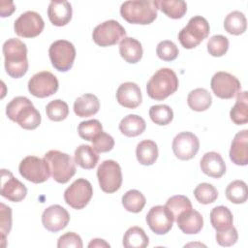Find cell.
<instances>
[{
  "label": "cell",
  "instance_id": "cell-1",
  "mask_svg": "<svg viewBox=\"0 0 248 248\" xmlns=\"http://www.w3.org/2000/svg\"><path fill=\"white\" fill-rule=\"evenodd\" d=\"M5 69L7 74L14 78L23 77L28 71L27 47L19 39H8L3 45Z\"/></svg>",
  "mask_w": 248,
  "mask_h": 248
},
{
  "label": "cell",
  "instance_id": "cell-2",
  "mask_svg": "<svg viewBox=\"0 0 248 248\" xmlns=\"http://www.w3.org/2000/svg\"><path fill=\"white\" fill-rule=\"evenodd\" d=\"M6 114L10 120L26 130H34L41 124L40 112L24 96L14 98L6 107Z\"/></svg>",
  "mask_w": 248,
  "mask_h": 248
},
{
  "label": "cell",
  "instance_id": "cell-3",
  "mask_svg": "<svg viewBox=\"0 0 248 248\" xmlns=\"http://www.w3.org/2000/svg\"><path fill=\"white\" fill-rule=\"evenodd\" d=\"M158 13L155 0L125 1L120 7L121 16L129 23L146 25L152 23Z\"/></svg>",
  "mask_w": 248,
  "mask_h": 248
},
{
  "label": "cell",
  "instance_id": "cell-4",
  "mask_svg": "<svg viewBox=\"0 0 248 248\" xmlns=\"http://www.w3.org/2000/svg\"><path fill=\"white\" fill-rule=\"evenodd\" d=\"M178 88V78L170 68L159 69L146 84L147 95L156 101H162Z\"/></svg>",
  "mask_w": 248,
  "mask_h": 248
},
{
  "label": "cell",
  "instance_id": "cell-5",
  "mask_svg": "<svg viewBox=\"0 0 248 248\" xmlns=\"http://www.w3.org/2000/svg\"><path fill=\"white\" fill-rule=\"evenodd\" d=\"M52 178L61 184L67 183L76 173V162L67 153L49 150L44 156Z\"/></svg>",
  "mask_w": 248,
  "mask_h": 248
},
{
  "label": "cell",
  "instance_id": "cell-6",
  "mask_svg": "<svg viewBox=\"0 0 248 248\" xmlns=\"http://www.w3.org/2000/svg\"><path fill=\"white\" fill-rule=\"evenodd\" d=\"M209 32L210 27L207 20L201 16H195L191 17L188 24L180 30L178 40L184 48L191 49L198 46L202 41L206 39Z\"/></svg>",
  "mask_w": 248,
  "mask_h": 248
},
{
  "label": "cell",
  "instance_id": "cell-7",
  "mask_svg": "<svg viewBox=\"0 0 248 248\" xmlns=\"http://www.w3.org/2000/svg\"><path fill=\"white\" fill-rule=\"evenodd\" d=\"M52 66L59 72H67L73 67L76 58V48L72 43L66 40L53 42L48 49Z\"/></svg>",
  "mask_w": 248,
  "mask_h": 248
},
{
  "label": "cell",
  "instance_id": "cell-8",
  "mask_svg": "<svg viewBox=\"0 0 248 248\" xmlns=\"http://www.w3.org/2000/svg\"><path fill=\"white\" fill-rule=\"evenodd\" d=\"M97 177L101 189L105 193L118 191L122 184V172L119 164L113 160H106L97 170Z\"/></svg>",
  "mask_w": 248,
  "mask_h": 248
},
{
  "label": "cell",
  "instance_id": "cell-9",
  "mask_svg": "<svg viewBox=\"0 0 248 248\" xmlns=\"http://www.w3.org/2000/svg\"><path fill=\"white\" fill-rule=\"evenodd\" d=\"M126 37L124 27L116 20L109 19L97 25L92 33L93 41L100 46L116 45Z\"/></svg>",
  "mask_w": 248,
  "mask_h": 248
},
{
  "label": "cell",
  "instance_id": "cell-10",
  "mask_svg": "<svg viewBox=\"0 0 248 248\" xmlns=\"http://www.w3.org/2000/svg\"><path fill=\"white\" fill-rule=\"evenodd\" d=\"M93 196L91 183L84 179L75 180L64 192L65 202L74 209H82L90 202Z\"/></svg>",
  "mask_w": 248,
  "mask_h": 248
},
{
  "label": "cell",
  "instance_id": "cell-11",
  "mask_svg": "<svg viewBox=\"0 0 248 248\" xmlns=\"http://www.w3.org/2000/svg\"><path fill=\"white\" fill-rule=\"evenodd\" d=\"M18 170L20 175L33 183H43L50 175L49 168L45 161L36 156H27L19 163Z\"/></svg>",
  "mask_w": 248,
  "mask_h": 248
},
{
  "label": "cell",
  "instance_id": "cell-12",
  "mask_svg": "<svg viewBox=\"0 0 248 248\" xmlns=\"http://www.w3.org/2000/svg\"><path fill=\"white\" fill-rule=\"evenodd\" d=\"M59 83L57 78L48 71L35 74L28 81L29 92L37 98H46L58 90Z\"/></svg>",
  "mask_w": 248,
  "mask_h": 248
},
{
  "label": "cell",
  "instance_id": "cell-13",
  "mask_svg": "<svg viewBox=\"0 0 248 248\" xmlns=\"http://www.w3.org/2000/svg\"><path fill=\"white\" fill-rule=\"evenodd\" d=\"M210 86L220 99H232L241 90L240 81L234 76L227 72H217L211 78Z\"/></svg>",
  "mask_w": 248,
  "mask_h": 248
},
{
  "label": "cell",
  "instance_id": "cell-14",
  "mask_svg": "<svg viewBox=\"0 0 248 248\" xmlns=\"http://www.w3.org/2000/svg\"><path fill=\"white\" fill-rule=\"evenodd\" d=\"M45 22L42 16L34 12L27 11L21 14L14 23V29L17 36L23 38H34L42 33Z\"/></svg>",
  "mask_w": 248,
  "mask_h": 248
},
{
  "label": "cell",
  "instance_id": "cell-15",
  "mask_svg": "<svg viewBox=\"0 0 248 248\" xmlns=\"http://www.w3.org/2000/svg\"><path fill=\"white\" fill-rule=\"evenodd\" d=\"M174 217L166 205H156L150 208L146 215V223L156 234H166L170 231Z\"/></svg>",
  "mask_w": 248,
  "mask_h": 248
},
{
  "label": "cell",
  "instance_id": "cell-16",
  "mask_svg": "<svg viewBox=\"0 0 248 248\" xmlns=\"http://www.w3.org/2000/svg\"><path fill=\"white\" fill-rule=\"evenodd\" d=\"M200 148V140L191 132H181L172 140V151L174 155L183 161L190 160L196 156Z\"/></svg>",
  "mask_w": 248,
  "mask_h": 248
},
{
  "label": "cell",
  "instance_id": "cell-17",
  "mask_svg": "<svg viewBox=\"0 0 248 248\" xmlns=\"http://www.w3.org/2000/svg\"><path fill=\"white\" fill-rule=\"evenodd\" d=\"M27 195L26 186L5 169L1 170V196L13 202H21Z\"/></svg>",
  "mask_w": 248,
  "mask_h": 248
},
{
  "label": "cell",
  "instance_id": "cell-18",
  "mask_svg": "<svg viewBox=\"0 0 248 248\" xmlns=\"http://www.w3.org/2000/svg\"><path fill=\"white\" fill-rule=\"evenodd\" d=\"M70 221L69 212L59 204H53L44 210L42 223L45 229L51 232H57L68 225Z\"/></svg>",
  "mask_w": 248,
  "mask_h": 248
},
{
  "label": "cell",
  "instance_id": "cell-19",
  "mask_svg": "<svg viewBox=\"0 0 248 248\" xmlns=\"http://www.w3.org/2000/svg\"><path fill=\"white\" fill-rule=\"evenodd\" d=\"M117 102L124 108H136L142 101V96L139 85L135 82H124L120 84L116 91Z\"/></svg>",
  "mask_w": 248,
  "mask_h": 248
},
{
  "label": "cell",
  "instance_id": "cell-20",
  "mask_svg": "<svg viewBox=\"0 0 248 248\" xmlns=\"http://www.w3.org/2000/svg\"><path fill=\"white\" fill-rule=\"evenodd\" d=\"M230 159L237 166L248 164V130H242L234 136L230 149Z\"/></svg>",
  "mask_w": 248,
  "mask_h": 248
},
{
  "label": "cell",
  "instance_id": "cell-21",
  "mask_svg": "<svg viewBox=\"0 0 248 248\" xmlns=\"http://www.w3.org/2000/svg\"><path fill=\"white\" fill-rule=\"evenodd\" d=\"M202 172L212 178H220L226 172V164L222 156L215 151L205 153L200 162Z\"/></svg>",
  "mask_w": 248,
  "mask_h": 248
},
{
  "label": "cell",
  "instance_id": "cell-22",
  "mask_svg": "<svg viewBox=\"0 0 248 248\" xmlns=\"http://www.w3.org/2000/svg\"><path fill=\"white\" fill-rule=\"evenodd\" d=\"M175 221L178 228L186 234L198 233L202 231L203 226V218L202 214L193 208L181 212L175 218Z\"/></svg>",
  "mask_w": 248,
  "mask_h": 248
},
{
  "label": "cell",
  "instance_id": "cell-23",
  "mask_svg": "<svg viewBox=\"0 0 248 248\" xmlns=\"http://www.w3.org/2000/svg\"><path fill=\"white\" fill-rule=\"evenodd\" d=\"M72 6L68 1H51L47 8V16L55 26H64L72 18Z\"/></svg>",
  "mask_w": 248,
  "mask_h": 248
},
{
  "label": "cell",
  "instance_id": "cell-24",
  "mask_svg": "<svg viewBox=\"0 0 248 248\" xmlns=\"http://www.w3.org/2000/svg\"><path fill=\"white\" fill-rule=\"evenodd\" d=\"M99 99L90 93L79 96L74 103V111L78 117L92 116L99 111Z\"/></svg>",
  "mask_w": 248,
  "mask_h": 248
},
{
  "label": "cell",
  "instance_id": "cell-25",
  "mask_svg": "<svg viewBox=\"0 0 248 248\" xmlns=\"http://www.w3.org/2000/svg\"><path fill=\"white\" fill-rule=\"evenodd\" d=\"M119 53L126 62L135 64L141 59L143 51L141 44L137 39L125 37L119 44Z\"/></svg>",
  "mask_w": 248,
  "mask_h": 248
},
{
  "label": "cell",
  "instance_id": "cell-26",
  "mask_svg": "<svg viewBox=\"0 0 248 248\" xmlns=\"http://www.w3.org/2000/svg\"><path fill=\"white\" fill-rule=\"evenodd\" d=\"M74 160L80 168L84 170L94 169L99 161L98 152L88 144L79 145L75 151Z\"/></svg>",
  "mask_w": 248,
  "mask_h": 248
},
{
  "label": "cell",
  "instance_id": "cell-27",
  "mask_svg": "<svg viewBox=\"0 0 248 248\" xmlns=\"http://www.w3.org/2000/svg\"><path fill=\"white\" fill-rule=\"evenodd\" d=\"M146 128L145 121L137 114H128L119 123L120 132L126 137H137L141 135Z\"/></svg>",
  "mask_w": 248,
  "mask_h": 248
},
{
  "label": "cell",
  "instance_id": "cell-28",
  "mask_svg": "<svg viewBox=\"0 0 248 248\" xmlns=\"http://www.w3.org/2000/svg\"><path fill=\"white\" fill-rule=\"evenodd\" d=\"M136 156L141 165L151 166L158 158V146L155 141L144 140L137 145Z\"/></svg>",
  "mask_w": 248,
  "mask_h": 248
},
{
  "label": "cell",
  "instance_id": "cell-29",
  "mask_svg": "<svg viewBox=\"0 0 248 248\" xmlns=\"http://www.w3.org/2000/svg\"><path fill=\"white\" fill-rule=\"evenodd\" d=\"M187 103L191 109L195 111H204L211 106L212 97L206 89L196 88L188 94Z\"/></svg>",
  "mask_w": 248,
  "mask_h": 248
},
{
  "label": "cell",
  "instance_id": "cell-30",
  "mask_svg": "<svg viewBox=\"0 0 248 248\" xmlns=\"http://www.w3.org/2000/svg\"><path fill=\"white\" fill-rule=\"evenodd\" d=\"M232 121L236 125H243L248 122V97L247 92H238L236 103L230 111Z\"/></svg>",
  "mask_w": 248,
  "mask_h": 248
},
{
  "label": "cell",
  "instance_id": "cell-31",
  "mask_svg": "<svg viewBox=\"0 0 248 248\" xmlns=\"http://www.w3.org/2000/svg\"><path fill=\"white\" fill-rule=\"evenodd\" d=\"M210 222L216 232L227 230L232 226V214L227 206H216L210 212Z\"/></svg>",
  "mask_w": 248,
  "mask_h": 248
},
{
  "label": "cell",
  "instance_id": "cell-32",
  "mask_svg": "<svg viewBox=\"0 0 248 248\" xmlns=\"http://www.w3.org/2000/svg\"><path fill=\"white\" fill-rule=\"evenodd\" d=\"M122 243L125 248H145L149 244V239L141 228L135 226L126 231Z\"/></svg>",
  "mask_w": 248,
  "mask_h": 248
},
{
  "label": "cell",
  "instance_id": "cell-33",
  "mask_svg": "<svg viewBox=\"0 0 248 248\" xmlns=\"http://www.w3.org/2000/svg\"><path fill=\"white\" fill-rule=\"evenodd\" d=\"M156 3L158 10L173 19L183 17L187 11V4L182 0H156Z\"/></svg>",
  "mask_w": 248,
  "mask_h": 248
},
{
  "label": "cell",
  "instance_id": "cell-34",
  "mask_svg": "<svg viewBox=\"0 0 248 248\" xmlns=\"http://www.w3.org/2000/svg\"><path fill=\"white\" fill-rule=\"evenodd\" d=\"M247 21L243 13L233 11L230 13L224 20L225 30L232 35H240L246 31Z\"/></svg>",
  "mask_w": 248,
  "mask_h": 248
},
{
  "label": "cell",
  "instance_id": "cell-35",
  "mask_svg": "<svg viewBox=\"0 0 248 248\" xmlns=\"http://www.w3.org/2000/svg\"><path fill=\"white\" fill-rule=\"evenodd\" d=\"M146 200L143 194L136 189L127 191L122 197V204L124 208L132 213H139L140 212L144 205Z\"/></svg>",
  "mask_w": 248,
  "mask_h": 248
},
{
  "label": "cell",
  "instance_id": "cell-36",
  "mask_svg": "<svg viewBox=\"0 0 248 248\" xmlns=\"http://www.w3.org/2000/svg\"><path fill=\"white\" fill-rule=\"evenodd\" d=\"M226 197L232 203H244L248 198L246 183L242 180H234L231 182L227 186Z\"/></svg>",
  "mask_w": 248,
  "mask_h": 248
},
{
  "label": "cell",
  "instance_id": "cell-37",
  "mask_svg": "<svg viewBox=\"0 0 248 248\" xmlns=\"http://www.w3.org/2000/svg\"><path fill=\"white\" fill-rule=\"evenodd\" d=\"M151 120L160 126L170 124L173 119V111L168 105H155L149 108Z\"/></svg>",
  "mask_w": 248,
  "mask_h": 248
},
{
  "label": "cell",
  "instance_id": "cell-38",
  "mask_svg": "<svg viewBox=\"0 0 248 248\" xmlns=\"http://www.w3.org/2000/svg\"><path fill=\"white\" fill-rule=\"evenodd\" d=\"M78 132L81 139L88 141H93L95 138L103 132V126L97 119L82 121L78 124Z\"/></svg>",
  "mask_w": 248,
  "mask_h": 248
},
{
  "label": "cell",
  "instance_id": "cell-39",
  "mask_svg": "<svg viewBox=\"0 0 248 248\" xmlns=\"http://www.w3.org/2000/svg\"><path fill=\"white\" fill-rule=\"evenodd\" d=\"M46 112L50 120L58 122L67 118L69 114V107L66 102L56 99L46 105Z\"/></svg>",
  "mask_w": 248,
  "mask_h": 248
},
{
  "label": "cell",
  "instance_id": "cell-40",
  "mask_svg": "<svg viewBox=\"0 0 248 248\" xmlns=\"http://www.w3.org/2000/svg\"><path fill=\"white\" fill-rule=\"evenodd\" d=\"M194 196L196 200L202 204H209L214 202L218 198V192L216 188L209 183H200L194 190Z\"/></svg>",
  "mask_w": 248,
  "mask_h": 248
},
{
  "label": "cell",
  "instance_id": "cell-41",
  "mask_svg": "<svg viewBox=\"0 0 248 248\" xmlns=\"http://www.w3.org/2000/svg\"><path fill=\"white\" fill-rule=\"evenodd\" d=\"M166 207L171 212L174 220L181 212L193 208L190 200L183 195H176L170 197L166 202Z\"/></svg>",
  "mask_w": 248,
  "mask_h": 248
},
{
  "label": "cell",
  "instance_id": "cell-42",
  "mask_svg": "<svg viewBox=\"0 0 248 248\" xmlns=\"http://www.w3.org/2000/svg\"><path fill=\"white\" fill-rule=\"evenodd\" d=\"M229 48V40L223 35H214L207 42V51L214 57L226 54Z\"/></svg>",
  "mask_w": 248,
  "mask_h": 248
},
{
  "label": "cell",
  "instance_id": "cell-43",
  "mask_svg": "<svg viewBox=\"0 0 248 248\" xmlns=\"http://www.w3.org/2000/svg\"><path fill=\"white\" fill-rule=\"evenodd\" d=\"M0 232H1V246H6V237L12 228V209L4 203H0Z\"/></svg>",
  "mask_w": 248,
  "mask_h": 248
},
{
  "label": "cell",
  "instance_id": "cell-44",
  "mask_svg": "<svg viewBox=\"0 0 248 248\" xmlns=\"http://www.w3.org/2000/svg\"><path fill=\"white\" fill-rule=\"evenodd\" d=\"M156 53L163 61H172L178 56L179 50L173 42L165 40L157 45Z\"/></svg>",
  "mask_w": 248,
  "mask_h": 248
},
{
  "label": "cell",
  "instance_id": "cell-45",
  "mask_svg": "<svg viewBox=\"0 0 248 248\" xmlns=\"http://www.w3.org/2000/svg\"><path fill=\"white\" fill-rule=\"evenodd\" d=\"M92 143H93L92 147L98 153L108 152L114 146V140L110 135H108L105 132H102L95 138V140L92 141Z\"/></svg>",
  "mask_w": 248,
  "mask_h": 248
},
{
  "label": "cell",
  "instance_id": "cell-46",
  "mask_svg": "<svg viewBox=\"0 0 248 248\" xmlns=\"http://www.w3.org/2000/svg\"><path fill=\"white\" fill-rule=\"evenodd\" d=\"M237 231L233 226L227 230L216 232V241L221 246H232L237 241Z\"/></svg>",
  "mask_w": 248,
  "mask_h": 248
},
{
  "label": "cell",
  "instance_id": "cell-47",
  "mask_svg": "<svg viewBox=\"0 0 248 248\" xmlns=\"http://www.w3.org/2000/svg\"><path fill=\"white\" fill-rule=\"evenodd\" d=\"M82 240L80 236L73 232H68L61 235L57 241L58 248H66V247H75V248H82Z\"/></svg>",
  "mask_w": 248,
  "mask_h": 248
},
{
  "label": "cell",
  "instance_id": "cell-48",
  "mask_svg": "<svg viewBox=\"0 0 248 248\" xmlns=\"http://www.w3.org/2000/svg\"><path fill=\"white\" fill-rule=\"evenodd\" d=\"M0 7H1V16L2 17H5V16H10L14 11L16 10V7L14 5L13 2H9V6L8 7H5L2 3H0Z\"/></svg>",
  "mask_w": 248,
  "mask_h": 248
},
{
  "label": "cell",
  "instance_id": "cell-49",
  "mask_svg": "<svg viewBox=\"0 0 248 248\" xmlns=\"http://www.w3.org/2000/svg\"><path fill=\"white\" fill-rule=\"evenodd\" d=\"M89 248L92 247H109V244L108 242H106L104 239H100V238H95L92 239L91 242L88 244Z\"/></svg>",
  "mask_w": 248,
  "mask_h": 248
}]
</instances>
